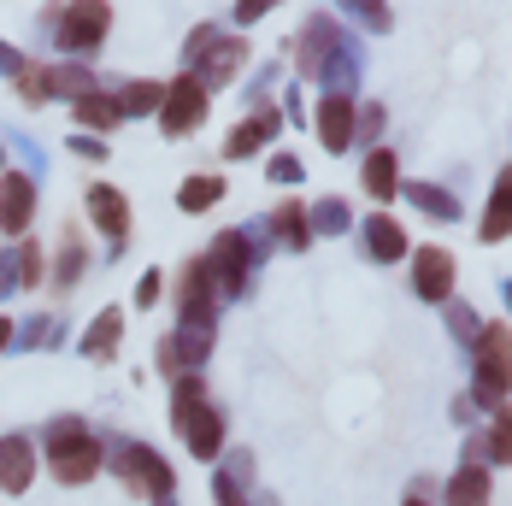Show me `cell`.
I'll return each instance as SVG.
<instances>
[{"label":"cell","instance_id":"e0dca14e","mask_svg":"<svg viewBox=\"0 0 512 506\" xmlns=\"http://www.w3.org/2000/svg\"><path fill=\"white\" fill-rule=\"evenodd\" d=\"M271 130H277V118H271V112H259L254 124H242V130H230V142H224V153H230V159H242V153H254L259 142L271 136Z\"/></svg>","mask_w":512,"mask_h":506},{"label":"cell","instance_id":"484cf974","mask_svg":"<svg viewBox=\"0 0 512 506\" xmlns=\"http://www.w3.org/2000/svg\"><path fill=\"white\" fill-rule=\"evenodd\" d=\"M318 230H348V206L324 201V206H318Z\"/></svg>","mask_w":512,"mask_h":506},{"label":"cell","instance_id":"9a60e30c","mask_svg":"<svg viewBox=\"0 0 512 506\" xmlns=\"http://www.w3.org/2000/svg\"><path fill=\"white\" fill-rule=\"evenodd\" d=\"M448 506H489V471L483 465H465L460 477L448 483Z\"/></svg>","mask_w":512,"mask_h":506},{"label":"cell","instance_id":"f546056e","mask_svg":"<svg viewBox=\"0 0 512 506\" xmlns=\"http://www.w3.org/2000/svg\"><path fill=\"white\" fill-rule=\"evenodd\" d=\"M407 506H424V501H407Z\"/></svg>","mask_w":512,"mask_h":506},{"label":"cell","instance_id":"9c48e42d","mask_svg":"<svg viewBox=\"0 0 512 506\" xmlns=\"http://www.w3.org/2000/svg\"><path fill=\"white\" fill-rule=\"evenodd\" d=\"M124 477H130V489H148L154 501H171V465L154 448H124Z\"/></svg>","mask_w":512,"mask_h":506},{"label":"cell","instance_id":"7c38bea8","mask_svg":"<svg viewBox=\"0 0 512 506\" xmlns=\"http://www.w3.org/2000/svg\"><path fill=\"white\" fill-rule=\"evenodd\" d=\"M354 106L342 101V95H330V101L318 106V142H324V148L330 153H342L348 148V142H354Z\"/></svg>","mask_w":512,"mask_h":506},{"label":"cell","instance_id":"2e32d148","mask_svg":"<svg viewBox=\"0 0 512 506\" xmlns=\"http://www.w3.org/2000/svg\"><path fill=\"white\" fill-rule=\"evenodd\" d=\"M365 242H371L377 259H401V253H407V236H401V224H395V218H371Z\"/></svg>","mask_w":512,"mask_h":506},{"label":"cell","instance_id":"d6986e66","mask_svg":"<svg viewBox=\"0 0 512 506\" xmlns=\"http://www.w3.org/2000/svg\"><path fill=\"white\" fill-rule=\"evenodd\" d=\"M365 189H371V195H377V201H389V195H395V153H371V159H365Z\"/></svg>","mask_w":512,"mask_h":506},{"label":"cell","instance_id":"30bf717a","mask_svg":"<svg viewBox=\"0 0 512 506\" xmlns=\"http://www.w3.org/2000/svg\"><path fill=\"white\" fill-rule=\"evenodd\" d=\"M412 289H418L424 301H448V295H454V253H442V248L418 253V265H412Z\"/></svg>","mask_w":512,"mask_h":506},{"label":"cell","instance_id":"4fadbf2b","mask_svg":"<svg viewBox=\"0 0 512 506\" xmlns=\"http://www.w3.org/2000/svg\"><path fill=\"white\" fill-rule=\"evenodd\" d=\"M89 212H95V224H101L106 236H124V224H130V201L118 189H106V183L89 189Z\"/></svg>","mask_w":512,"mask_h":506},{"label":"cell","instance_id":"4316f807","mask_svg":"<svg viewBox=\"0 0 512 506\" xmlns=\"http://www.w3.org/2000/svg\"><path fill=\"white\" fill-rule=\"evenodd\" d=\"M271 177H277V183H295V177H301V159L277 153V159H271Z\"/></svg>","mask_w":512,"mask_h":506},{"label":"cell","instance_id":"cb8c5ba5","mask_svg":"<svg viewBox=\"0 0 512 506\" xmlns=\"http://www.w3.org/2000/svg\"><path fill=\"white\" fill-rule=\"evenodd\" d=\"M489 454L507 459L512 465V406H501V418H495V436H489Z\"/></svg>","mask_w":512,"mask_h":506},{"label":"cell","instance_id":"d4e9b609","mask_svg":"<svg viewBox=\"0 0 512 506\" xmlns=\"http://www.w3.org/2000/svg\"><path fill=\"white\" fill-rule=\"evenodd\" d=\"M412 201L430 206V212H442V218H454V201H448L442 189H430V183H418V189H412Z\"/></svg>","mask_w":512,"mask_h":506},{"label":"cell","instance_id":"f1b7e54d","mask_svg":"<svg viewBox=\"0 0 512 506\" xmlns=\"http://www.w3.org/2000/svg\"><path fill=\"white\" fill-rule=\"evenodd\" d=\"M6 342H12V324H6V318H0V348H6Z\"/></svg>","mask_w":512,"mask_h":506},{"label":"cell","instance_id":"ffe728a7","mask_svg":"<svg viewBox=\"0 0 512 506\" xmlns=\"http://www.w3.org/2000/svg\"><path fill=\"white\" fill-rule=\"evenodd\" d=\"M218 195H224V183H218V177H189V183L177 189V206H183V212H206Z\"/></svg>","mask_w":512,"mask_h":506},{"label":"cell","instance_id":"6da1fadb","mask_svg":"<svg viewBox=\"0 0 512 506\" xmlns=\"http://www.w3.org/2000/svg\"><path fill=\"white\" fill-rule=\"evenodd\" d=\"M171 424H177V436L189 442L195 459H212L224 448V418H218V406H206V389L195 377L177 383V412H171Z\"/></svg>","mask_w":512,"mask_h":506},{"label":"cell","instance_id":"83f0119b","mask_svg":"<svg viewBox=\"0 0 512 506\" xmlns=\"http://www.w3.org/2000/svg\"><path fill=\"white\" fill-rule=\"evenodd\" d=\"M218 501H224V506H242V501H236V483H230V477L218 483Z\"/></svg>","mask_w":512,"mask_h":506},{"label":"cell","instance_id":"44dd1931","mask_svg":"<svg viewBox=\"0 0 512 506\" xmlns=\"http://www.w3.org/2000/svg\"><path fill=\"white\" fill-rule=\"evenodd\" d=\"M77 124L112 130V124H118V101H106V95H83V101H77Z\"/></svg>","mask_w":512,"mask_h":506},{"label":"cell","instance_id":"3957f363","mask_svg":"<svg viewBox=\"0 0 512 506\" xmlns=\"http://www.w3.org/2000/svg\"><path fill=\"white\" fill-rule=\"evenodd\" d=\"M477 389L489 395V401H501L512 395V330L507 324H489L483 336H477Z\"/></svg>","mask_w":512,"mask_h":506},{"label":"cell","instance_id":"52a82bcc","mask_svg":"<svg viewBox=\"0 0 512 506\" xmlns=\"http://www.w3.org/2000/svg\"><path fill=\"white\" fill-rule=\"evenodd\" d=\"M248 259H254V253H248V236L224 230V236L212 242V253H206L201 265H206V277H212V283H218L224 295H236V289L248 283Z\"/></svg>","mask_w":512,"mask_h":506},{"label":"cell","instance_id":"8992f818","mask_svg":"<svg viewBox=\"0 0 512 506\" xmlns=\"http://www.w3.org/2000/svg\"><path fill=\"white\" fill-rule=\"evenodd\" d=\"M48 24H53V36H59V48H101L112 12L106 6H59Z\"/></svg>","mask_w":512,"mask_h":506},{"label":"cell","instance_id":"277c9868","mask_svg":"<svg viewBox=\"0 0 512 506\" xmlns=\"http://www.w3.org/2000/svg\"><path fill=\"white\" fill-rule=\"evenodd\" d=\"M242 59H248L242 36L201 30V36H195V83H201V89H212V83H230V77L242 71Z\"/></svg>","mask_w":512,"mask_h":506},{"label":"cell","instance_id":"603a6c76","mask_svg":"<svg viewBox=\"0 0 512 506\" xmlns=\"http://www.w3.org/2000/svg\"><path fill=\"white\" fill-rule=\"evenodd\" d=\"M277 236H283L289 248H307V206H283V212H277Z\"/></svg>","mask_w":512,"mask_h":506},{"label":"cell","instance_id":"5b68a950","mask_svg":"<svg viewBox=\"0 0 512 506\" xmlns=\"http://www.w3.org/2000/svg\"><path fill=\"white\" fill-rule=\"evenodd\" d=\"M201 118H206V89L195 83V77H177V83L165 89V106H159L165 136H195Z\"/></svg>","mask_w":512,"mask_h":506},{"label":"cell","instance_id":"ac0fdd59","mask_svg":"<svg viewBox=\"0 0 512 506\" xmlns=\"http://www.w3.org/2000/svg\"><path fill=\"white\" fill-rule=\"evenodd\" d=\"M118 330H124V318H118V312H101V324L83 336V354H89V359H112V348H118Z\"/></svg>","mask_w":512,"mask_h":506},{"label":"cell","instance_id":"8fae6325","mask_svg":"<svg viewBox=\"0 0 512 506\" xmlns=\"http://www.w3.org/2000/svg\"><path fill=\"white\" fill-rule=\"evenodd\" d=\"M30 477H36L30 442H24V436H6V442H0V489H6V495H24Z\"/></svg>","mask_w":512,"mask_h":506},{"label":"cell","instance_id":"7a4b0ae2","mask_svg":"<svg viewBox=\"0 0 512 506\" xmlns=\"http://www.w3.org/2000/svg\"><path fill=\"white\" fill-rule=\"evenodd\" d=\"M48 465H53L59 483H89L101 471V448H95V436L77 418H65V424L48 430Z\"/></svg>","mask_w":512,"mask_h":506},{"label":"cell","instance_id":"5bb4252c","mask_svg":"<svg viewBox=\"0 0 512 506\" xmlns=\"http://www.w3.org/2000/svg\"><path fill=\"white\" fill-rule=\"evenodd\" d=\"M501 236H512V171H501L489 195V218H483V242H501Z\"/></svg>","mask_w":512,"mask_h":506},{"label":"cell","instance_id":"ba28073f","mask_svg":"<svg viewBox=\"0 0 512 506\" xmlns=\"http://www.w3.org/2000/svg\"><path fill=\"white\" fill-rule=\"evenodd\" d=\"M30 218H36V183L24 171H0V230L18 236Z\"/></svg>","mask_w":512,"mask_h":506},{"label":"cell","instance_id":"7402d4cb","mask_svg":"<svg viewBox=\"0 0 512 506\" xmlns=\"http://www.w3.org/2000/svg\"><path fill=\"white\" fill-rule=\"evenodd\" d=\"M154 106H165V89L159 83H130L118 95V112H154Z\"/></svg>","mask_w":512,"mask_h":506}]
</instances>
